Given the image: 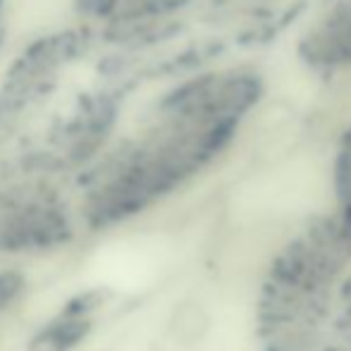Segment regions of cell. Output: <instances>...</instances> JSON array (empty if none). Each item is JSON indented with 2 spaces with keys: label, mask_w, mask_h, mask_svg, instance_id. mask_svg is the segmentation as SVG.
<instances>
[{
  "label": "cell",
  "mask_w": 351,
  "mask_h": 351,
  "mask_svg": "<svg viewBox=\"0 0 351 351\" xmlns=\"http://www.w3.org/2000/svg\"><path fill=\"white\" fill-rule=\"evenodd\" d=\"M91 330V320L86 315H65L62 313L56 323L36 335L29 342L27 351H70L86 337Z\"/></svg>",
  "instance_id": "obj_1"
},
{
  "label": "cell",
  "mask_w": 351,
  "mask_h": 351,
  "mask_svg": "<svg viewBox=\"0 0 351 351\" xmlns=\"http://www.w3.org/2000/svg\"><path fill=\"white\" fill-rule=\"evenodd\" d=\"M3 36H5V5L0 0V43H3Z\"/></svg>",
  "instance_id": "obj_4"
},
{
  "label": "cell",
  "mask_w": 351,
  "mask_h": 351,
  "mask_svg": "<svg viewBox=\"0 0 351 351\" xmlns=\"http://www.w3.org/2000/svg\"><path fill=\"white\" fill-rule=\"evenodd\" d=\"M24 289V278L19 273H0V311L8 308Z\"/></svg>",
  "instance_id": "obj_3"
},
{
  "label": "cell",
  "mask_w": 351,
  "mask_h": 351,
  "mask_svg": "<svg viewBox=\"0 0 351 351\" xmlns=\"http://www.w3.org/2000/svg\"><path fill=\"white\" fill-rule=\"evenodd\" d=\"M103 296H106L103 291H86V294H79L65 306V311H62V313H65V315H88L91 311H96L98 306L106 301Z\"/></svg>",
  "instance_id": "obj_2"
}]
</instances>
